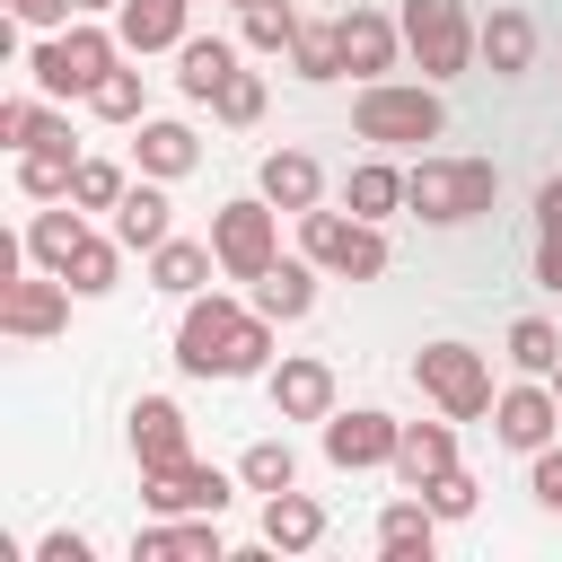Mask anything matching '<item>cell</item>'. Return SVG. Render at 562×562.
Returning a JSON list of instances; mask_svg holds the SVG:
<instances>
[{
	"label": "cell",
	"mask_w": 562,
	"mask_h": 562,
	"mask_svg": "<svg viewBox=\"0 0 562 562\" xmlns=\"http://www.w3.org/2000/svg\"><path fill=\"white\" fill-rule=\"evenodd\" d=\"M334 35H342V70H360V79L395 70V53H404V18H386V9H369V0H351V9L334 18Z\"/></svg>",
	"instance_id": "12"
},
{
	"label": "cell",
	"mask_w": 562,
	"mask_h": 562,
	"mask_svg": "<svg viewBox=\"0 0 562 562\" xmlns=\"http://www.w3.org/2000/svg\"><path fill=\"white\" fill-rule=\"evenodd\" d=\"M132 553H140V562H228L220 518H167V527H140Z\"/></svg>",
	"instance_id": "17"
},
{
	"label": "cell",
	"mask_w": 562,
	"mask_h": 562,
	"mask_svg": "<svg viewBox=\"0 0 562 562\" xmlns=\"http://www.w3.org/2000/svg\"><path fill=\"white\" fill-rule=\"evenodd\" d=\"M237 483H246V492H290V483H299V448H290V439H255V448L237 457Z\"/></svg>",
	"instance_id": "33"
},
{
	"label": "cell",
	"mask_w": 562,
	"mask_h": 562,
	"mask_svg": "<svg viewBox=\"0 0 562 562\" xmlns=\"http://www.w3.org/2000/svg\"><path fill=\"white\" fill-rule=\"evenodd\" d=\"M290 70H299V79H342V35H334V26H299Z\"/></svg>",
	"instance_id": "38"
},
{
	"label": "cell",
	"mask_w": 562,
	"mask_h": 562,
	"mask_svg": "<svg viewBox=\"0 0 562 562\" xmlns=\"http://www.w3.org/2000/svg\"><path fill=\"white\" fill-rule=\"evenodd\" d=\"M422 501H430V509H439V518H465V509H474V501H483V483H474V474H465V465H448V474H430V483H422Z\"/></svg>",
	"instance_id": "40"
},
{
	"label": "cell",
	"mask_w": 562,
	"mask_h": 562,
	"mask_svg": "<svg viewBox=\"0 0 562 562\" xmlns=\"http://www.w3.org/2000/svg\"><path fill=\"white\" fill-rule=\"evenodd\" d=\"M88 105H97L105 123H140V70H123V61H114V70L88 88Z\"/></svg>",
	"instance_id": "39"
},
{
	"label": "cell",
	"mask_w": 562,
	"mask_h": 562,
	"mask_svg": "<svg viewBox=\"0 0 562 562\" xmlns=\"http://www.w3.org/2000/svg\"><path fill=\"white\" fill-rule=\"evenodd\" d=\"M123 193H132V176H123L114 158H79V176H70V202H79V211H114Z\"/></svg>",
	"instance_id": "37"
},
{
	"label": "cell",
	"mask_w": 562,
	"mask_h": 562,
	"mask_svg": "<svg viewBox=\"0 0 562 562\" xmlns=\"http://www.w3.org/2000/svg\"><path fill=\"white\" fill-rule=\"evenodd\" d=\"M299 255L316 272H342V281H378L386 272V237L360 211H299Z\"/></svg>",
	"instance_id": "6"
},
{
	"label": "cell",
	"mask_w": 562,
	"mask_h": 562,
	"mask_svg": "<svg viewBox=\"0 0 562 562\" xmlns=\"http://www.w3.org/2000/svg\"><path fill=\"white\" fill-rule=\"evenodd\" d=\"M70 9H79V18H88V9H123V0H70Z\"/></svg>",
	"instance_id": "45"
},
{
	"label": "cell",
	"mask_w": 562,
	"mask_h": 562,
	"mask_svg": "<svg viewBox=\"0 0 562 562\" xmlns=\"http://www.w3.org/2000/svg\"><path fill=\"white\" fill-rule=\"evenodd\" d=\"M237 18H246V44H255V53H290L299 26H307L290 0H255V9H237Z\"/></svg>",
	"instance_id": "35"
},
{
	"label": "cell",
	"mask_w": 562,
	"mask_h": 562,
	"mask_svg": "<svg viewBox=\"0 0 562 562\" xmlns=\"http://www.w3.org/2000/svg\"><path fill=\"white\" fill-rule=\"evenodd\" d=\"M35 562H97V544H88L79 527H53V536L35 544Z\"/></svg>",
	"instance_id": "43"
},
{
	"label": "cell",
	"mask_w": 562,
	"mask_h": 562,
	"mask_svg": "<svg viewBox=\"0 0 562 562\" xmlns=\"http://www.w3.org/2000/svg\"><path fill=\"white\" fill-rule=\"evenodd\" d=\"M88 237H97V228L79 220V202H44V211L26 220V255H35L44 272H70V255H79Z\"/></svg>",
	"instance_id": "20"
},
{
	"label": "cell",
	"mask_w": 562,
	"mask_h": 562,
	"mask_svg": "<svg viewBox=\"0 0 562 562\" xmlns=\"http://www.w3.org/2000/svg\"><path fill=\"white\" fill-rule=\"evenodd\" d=\"M263 97H272V88H263V70H228V79H220V97H211V114L246 132V123H263Z\"/></svg>",
	"instance_id": "36"
},
{
	"label": "cell",
	"mask_w": 562,
	"mask_h": 562,
	"mask_svg": "<svg viewBox=\"0 0 562 562\" xmlns=\"http://www.w3.org/2000/svg\"><path fill=\"white\" fill-rule=\"evenodd\" d=\"M132 158H140V176H158V184H167V176H184V167L202 158V140H193L184 123H140Z\"/></svg>",
	"instance_id": "28"
},
{
	"label": "cell",
	"mask_w": 562,
	"mask_h": 562,
	"mask_svg": "<svg viewBox=\"0 0 562 562\" xmlns=\"http://www.w3.org/2000/svg\"><path fill=\"white\" fill-rule=\"evenodd\" d=\"M70 281L61 272H18V281H0V334H18V342H44V334H61L70 325Z\"/></svg>",
	"instance_id": "9"
},
{
	"label": "cell",
	"mask_w": 562,
	"mask_h": 562,
	"mask_svg": "<svg viewBox=\"0 0 562 562\" xmlns=\"http://www.w3.org/2000/svg\"><path fill=\"white\" fill-rule=\"evenodd\" d=\"M114 61H123V35H105V26H88V18L53 26L44 44H26V79H35L44 97H88Z\"/></svg>",
	"instance_id": "3"
},
{
	"label": "cell",
	"mask_w": 562,
	"mask_h": 562,
	"mask_svg": "<svg viewBox=\"0 0 562 562\" xmlns=\"http://www.w3.org/2000/svg\"><path fill=\"white\" fill-rule=\"evenodd\" d=\"M448 465H457V430H448V422H404V439H395V483L422 492V483L448 474Z\"/></svg>",
	"instance_id": "21"
},
{
	"label": "cell",
	"mask_w": 562,
	"mask_h": 562,
	"mask_svg": "<svg viewBox=\"0 0 562 562\" xmlns=\"http://www.w3.org/2000/svg\"><path fill=\"white\" fill-rule=\"evenodd\" d=\"M35 123H44V105H35V97H0V140H9V149H26V140H35Z\"/></svg>",
	"instance_id": "41"
},
{
	"label": "cell",
	"mask_w": 562,
	"mask_h": 562,
	"mask_svg": "<svg viewBox=\"0 0 562 562\" xmlns=\"http://www.w3.org/2000/svg\"><path fill=\"white\" fill-rule=\"evenodd\" d=\"M70 176H79V149H18V193L26 202H70Z\"/></svg>",
	"instance_id": "30"
},
{
	"label": "cell",
	"mask_w": 562,
	"mask_h": 562,
	"mask_svg": "<svg viewBox=\"0 0 562 562\" xmlns=\"http://www.w3.org/2000/svg\"><path fill=\"white\" fill-rule=\"evenodd\" d=\"M255 307H263L272 325H299V316L316 307V263H307V255H290V263L255 272Z\"/></svg>",
	"instance_id": "23"
},
{
	"label": "cell",
	"mask_w": 562,
	"mask_h": 562,
	"mask_svg": "<svg viewBox=\"0 0 562 562\" xmlns=\"http://www.w3.org/2000/svg\"><path fill=\"white\" fill-rule=\"evenodd\" d=\"M553 395H562V369H553Z\"/></svg>",
	"instance_id": "46"
},
{
	"label": "cell",
	"mask_w": 562,
	"mask_h": 562,
	"mask_svg": "<svg viewBox=\"0 0 562 562\" xmlns=\"http://www.w3.org/2000/svg\"><path fill=\"white\" fill-rule=\"evenodd\" d=\"M404 202V167H386V158H360L351 176H342V211H360V220H386Z\"/></svg>",
	"instance_id": "29"
},
{
	"label": "cell",
	"mask_w": 562,
	"mask_h": 562,
	"mask_svg": "<svg viewBox=\"0 0 562 562\" xmlns=\"http://www.w3.org/2000/svg\"><path fill=\"white\" fill-rule=\"evenodd\" d=\"M228 9H255V0H228Z\"/></svg>",
	"instance_id": "47"
},
{
	"label": "cell",
	"mask_w": 562,
	"mask_h": 562,
	"mask_svg": "<svg viewBox=\"0 0 562 562\" xmlns=\"http://www.w3.org/2000/svg\"><path fill=\"white\" fill-rule=\"evenodd\" d=\"M316 536H325V509H316L299 483H290V492H263V544H272V553H307Z\"/></svg>",
	"instance_id": "24"
},
{
	"label": "cell",
	"mask_w": 562,
	"mask_h": 562,
	"mask_svg": "<svg viewBox=\"0 0 562 562\" xmlns=\"http://www.w3.org/2000/svg\"><path fill=\"white\" fill-rule=\"evenodd\" d=\"M404 53L422 61V79H457L483 53V26L465 18V0H404Z\"/></svg>",
	"instance_id": "8"
},
{
	"label": "cell",
	"mask_w": 562,
	"mask_h": 562,
	"mask_svg": "<svg viewBox=\"0 0 562 562\" xmlns=\"http://www.w3.org/2000/svg\"><path fill=\"white\" fill-rule=\"evenodd\" d=\"M536 281L562 290V176L536 184Z\"/></svg>",
	"instance_id": "31"
},
{
	"label": "cell",
	"mask_w": 562,
	"mask_h": 562,
	"mask_svg": "<svg viewBox=\"0 0 562 562\" xmlns=\"http://www.w3.org/2000/svg\"><path fill=\"white\" fill-rule=\"evenodd\" d=\"M492 193H501V167H492V158H422V167H404V211L430 220V228L483 220Z\"/></svg>",
	"instance_id": "2"
},
{
	"label": "cell",
	"mask_w": 562,
	"mask_h": 562,
	"mask_svg": "<svg viewBox=\"0 0 562 562\" xmlns=\"http://www.w3.org/2000/svg\"><path fill=\"white\" fill-rule=\"evenodd\" d=\"M211 263H220V246H202V237H167V246L149 255V281L176 290V299H193V290L211 281Z\"/></svg>",
	"instance_id": "27"
},
{
	"label": "cell",
	"mask_w": 562,
	"mask_h": 562,
	"mask_svg": "<svg viewBox=\"0 0 562 562\" xmlns=\"http://www.w3.org/2000/svg\"><path fill=\"white\" fill-rule=\"evenodd\" d=\"M413 386H422L448 422H483V413L501 404V386H492V369H483L474 342H422V351H413Z\"/></svg>",
	"instance_id": "5"
},
{
	"label": "cell",
	"mask_w": 562,
	"mask_h": 562,
	"mask_svg": "<svg viewBox=\"0 0 562 562\" xmlns=\"http://www.w3.org/2000/svg\"><path fill=\"white\" fill-rule=\"evenodd\" d=\"M483 61H492L501 79H518V70L536 61V18H527V9H492V18H483Z\"/></svg>",
	"instance_id": "26"
},
{
	"label": "cell",
	"mask_w": 562,
	"mask_h": 562,
	"mask_svg": "<svg viewBox=\"0 0 562 562\" xmlns=\"http://www.w3.org/2000/svg\"><path fill=\"white\" fill-rule=\"evenodd\" d=\"M272 404H281V422H325V413H334V360L290 351V360L272 369Z\"/></svg>",
	"instance_id": "14"
},
{
	"label": "cell",
	"mask_w": 562,
	"mask_h": 562,
	"mask_svg": "<svg viewBox=\"0 0 562 562\" xmlns=\"http://www.w3.org/2000/svg\"><path fill=\"white\" fill-rule=\"evenodd\" d=\"M114 272H123V237H88V246L70 255V272H61V281H70L79 299H97V290H114Z\"/></svg>",
	"instance_id": "34"
},
{
	"label": "cell",
	"mask_w": 562,
	"mask_h": 562,
	"mask_svg": "<svg viewBox=\"0 0 562 562\" xmlns=\"http://www.w3.org/2000/svg\"><path fill=\"white\" fill-rule=\"evenodd\" d=\"M351 132L378 140V149H413V140H439V132H448V105H439L430 79H422V88H404V79H369V88L351 97Z\"/></svg>",
	"instance_id": "4"
},
{
	"label": "cell",
	"mask_w": 562,
	"mask_h": 562,
	"mask_svg": "<svg viewBox=\"0 0 562 562\" xmlns=\"http://www.w3.org/2000/svg\"><path fill=\"white\" fill-rule=\"evenodd\" d=\"M132 457H140V474H158V465H184V457H193L176 395H140V404H132Z\"/></svg>",
	"instance_id": "15"
},
{
	"label": "cell",
	"mask_w": 562,
	"mask_h": 562,
	"mask_svg": "<svg viewBox=\"0 0 562 562\" xmlns=\"http://www.w3.org/2000/svg\"><path fill=\"white\" fill-rule=\"evenodd\" d=\"M430 544H439V509H430V501H386V509H378V553L430 562Z\"/></svg>",
	"instance_id": "25"
},
{
	"label": "cell",
	"mask_w": 562,
	"mask_h": 562,
	"mask_svg": "<svg viewBox=\"0 0 562 562\" xmlns=\"http://www.w3.org/2000/svg\"><path fill=\"white\" fill-rule=\"evenodd\" d=\"M114 237H123V255H158L167 237H176V220H167V193H158V176H140L123 202H114Z\"/></svg>",
	"instance_id": "18"
},
{
	"label": "cell",
	"mask_w": 562,
	"mask_h": 562,
	"mask_svg": "<svg viewBox=\"0 0 562 562\" xmlns=\"http://www.w3.org/2000/svg\"><path fill=\"white\" fill-rule=\"evenodd\" d=\"M536 501L562 518V448H536Z\"/></svg>",
	"instance_id": "44"
},
{
	"label": "cell",
	"mask_w": 562,
	"mask_h": 562,
	"mask_svg": "<svg viewBox=\"0 0 562 562\" xmlns=\"http://www.w3.org/2000/svg\"><path fill=\"white\" fill-rule=\"evenodd\" d=\"M509 360H518L527 378H553V369H562V325H553V316H518V325H509Z\"/></svg>",
	"instance_id": "32"
},
{
	"label": "cell",
	"mask_w": 562,
	"mask_h": 562,
	"mask_svg": "<svg viewBox=\"0 0 562 562\" xmlns=\"http://www.w3.org/2000/svg\"><path fill=\"white\" fill-rule=\"evenodd\" d=\"M255 184H263V202H281V211H290V220H299V211H316V202H325V167H316V158H307V149H272V158H263V176H255Z\"/></svg>",
	"instance_id": "19"
},
{
	"label": "cell",
	"mask_w": 562,
	"mask_h": 562,
	"mask_svg": "<svg viewBox=\"0 0 562 562\" xmlns=\"http://www.w3.org/2000/svg\"><path fill=\"white\" fill-rule=\"evenodd\" d=\"M211 246H220V272H228V281L272 272V263H281V202H263V193L220 202V211H211Z\"/></svg>",
	"instance_id": "7"
},
{
	"label": "cell",
	"mask_w": 562,
	"mask_h": 562,
	"mask_svg": "<svg viewBox=\"0 0 562 562\" xmlns=\"http://www.w3.org/2000/svg\"><path fill=\"white\" fill-rule=\"evenodd\" d=\"M228 70H237V44H228V35H184V44H176V88H184L193 105H211Z\"/></svg>",
	"instance_id": "22"
},
{
	"label": "cell",
	"mask_w": 562,
	"mask_h": 562,
	"mask_svg": "<svg viewBox=\"0 0 562 562\" xmlns=\"http://www.w3.org/2000/svg\"><path fill=\"white\" fill-rule=\"evenodd\" d=\"M9 18H18V26H35V35H53V26H70L79 9H70V0H9Z\"/></svg>",
	"instance_id": "42"
},
{
	"label": "cell",
	"mask_w": 562,
	"mask_h": 562,
	"mask_svg": "<svg viewBox=\"0 0 562 562\" xmlns=\"http://www.w3.org/2000/svg\"><path fill=\"white\" fill-rule=\"evenodd\" d=\"M395 439H404V422H395V413H378V404L325 413V457H334L342 474H360V465H395Z\"/></svg>",
	"instance_id": "11"
},
{
	"label": "cell",
	"mask_w": 562,
	"mask_h": 562,
	"mask_svg": "<svg viewBox=\"0 0 562 562\" xmlns=\"http://www.w3.org/2000/svg\"><path fill=\"white\" fill-rule=\"evenodd\" d=\"M176 369L184 378H255L272 369V316L263 307H237L228 290H193L184 316H176Z\"/></svg>",
	"instance_id": "1"
},
{
	"label": "cell",
	"mask_w": 562,
	"mask_h": 562,
	"mask_svg": "<svg viewBox=\"0 0 562 562\" xmlns=\"http://www.w3.org/2000/svg\"><path fill=\"white\" fill-rule=\"evenodd\" d=\"M140 501H149L158 518H220V509H228V474L202 465V457H184V465L140 474Z\"/></svg>",
	"instance_id": "10"
},
{
	"label": "cell",
	"mask_w": 562,
	"mask_h": 562,
	"mask_svg": "<svg viewBox=\"0 0 562 562\" xmlns=\"http://www.w3.org/2000/svg\"><path fill=\"white\" fill-rule=\"evenodd\" d=\"M492 430H501L509 448H527V457H536V448H553V430H562V395H553V386H536V378H527V386H501Z\"/></svg>",
	"instance_id": "13"
},
{
	"label": "cell",
	"mask_w": 562,
	"mask_h": 562,
	"mask_svg": "<svg viewBox=\"0 0 562 562\" xmlns=\"http://www.w3.org/2000/svg\"><path fill=\"white\" fill-rule=\"evenodd\" d=\"M123 53L140 61V53H176L184 35H193V0H123Z\"/></svg>",
	"instance_id": "16"
}]
</instances>
